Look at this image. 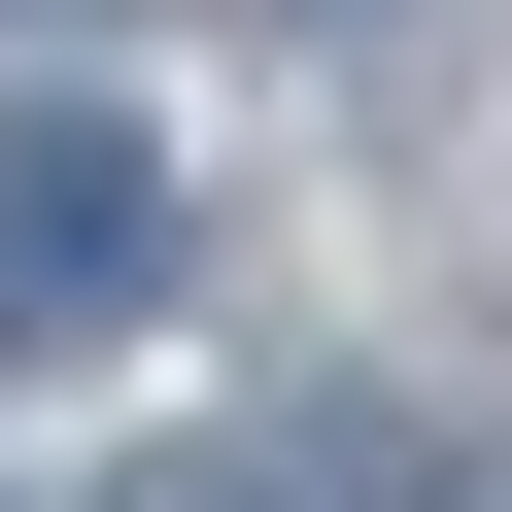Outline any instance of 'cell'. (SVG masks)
I'll return each instance as SVG.
<instances>
[{
	"mask_svg": "<svg viewBox=\"0 0 512 512\" xmlns=\"http://www.w3.org/2000/svg\"><path fill=\"white\" fill-rule=\"evenodd\" d=\"M171 274V137L137 103H0V342H103Z\"/></svg>",
	"mask_w": 512,
	"mask_h": 512,
	"instance_id": "1",
	"label": "cell"
},
{
	"mask_svg": "<svg viewBox=\"0 0 512 512\" xmlns=\"http://www.w3.org/2000/svg\"><path fill=\"white\" fill-rule=\"evenodd\" d=\"M171 512H274V478H171Z\"/></svg>",
	"mask_w": 512,
	"mask_h": 512,
	"instance_id": "2",
	"label": "cell"
}]
</instances>
